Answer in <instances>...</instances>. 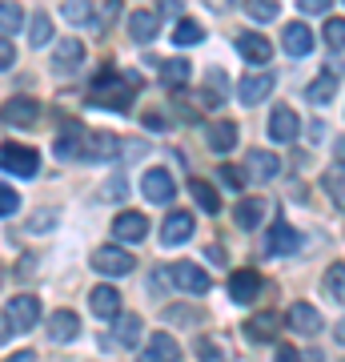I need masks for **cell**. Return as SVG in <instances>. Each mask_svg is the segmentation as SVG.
I'll use <instances>...</instances> for the list:
<instances>
[{
	"label": "cell",
	"instance_id": "db71d44e",
	"mask_svg": "<svg viewBox=\"0 0 345 362\" xmlns=\"http://www.w3.org/2000/svg\"><path fill=\"white\" fill-rule=\"evenodd\" d=\"M113 16H121V0H109V4H104V21H113ZM101 21V25H104Z\"/></svg>",
	"mask_w": 345,
	"mask_h": 362
},
{
	"label": "cell",
	"instance_id": "5bb4252c",
	"mask_svg": "<svg viewBox=\"0 0 345 362\" xmlns=\"http://www.w3.org/2000/svg\"><path fill=\"white\" fill-rule=\"evenodd\" d=\"M257 294H261V274L257 270H233V278H229L233 302H253Z\"/></svg>",
	"mask_w": 345,
	"mask_h": 362
},
{
	"label": "cell",
	"instance_id": "7a4b0ae2",
	"mask_svg": "<svg viewBox=\"0 0 345 362\" xmlns=\"http://www.w3.org/2000/svg\"><path fill=\"white\" fill-rule=\"evenodd\" d=\"M0 169H4V173H16V177H32L40 169V153L28 149V145L4 141L0 145Z\"/></svg>",
	"mask_w": 345,
	"mask_h": 362
},
{
	"label": "cell",
	"instance_id": "6da1fadb",
	"mask_svg": "<svg viewBox=\"0 0 345 362\" xmlns=\"http://www.w3.org/2000/svg\"><path fill=\"white\" fill-rule=\"evenodd\" d=\"M133 93H137V77H116V73H101V77L92 81V89H89V105L125 113L128 105H133Z\"/></svg>",
	"mask_w": 345,
	"mask_h": 362
},
{
	"label": "cell",
	"instance_id": "ee69618b",
	"mask_svg": "<svg viewBox=\"0 0 345 362\" xmlns=\"http://www.w3.org/2000/svg\"><path fill=\"white\" fill-rule=\"evenodd\" d=\"M52 221H56V214H49V209H37V214H32V221H28V230H32V233H44Z\"/></svg>",
	"mask_w": 345,
	"mask_h": 362
},
{
	"label": "cell",
	"instance_id": "f5cc1de1",
	"mask_svg": "<svg viewBox=\"0 0 345 362\" xmlns=\"http://www.w3.org/2000/svg\"><path fill=\"white\" fill-rule=\"evenodd\" d=\"M205 4H209L213 13H229V8H233V4H237V0H205Z\"/></svg>",
	"mask_w": 345,
	"mask_h": 362
},
{
	"label": "cell",
	"instance_id": "4316f807",
	"mask_svg": "<svg viewBox=\"0 0 345 362\" xmlns=\"http://www.w3.org/2000/svg\"><path fill=\"white\" fill-rule=\"evenodd\" d=\"M189 194H193V202H197L205 214H217V209H221V197H217V189H213L209 181L193 177V181H189Z\"/></svg>",
	"mask_w": 345,
	"mask_h": 362
},
{
	"label": "cell",
	"instance_id": "816d5d0a",
	"mask_svg": "<svg viewBox=\"0 0 345 362\" xmlns=\"http://www.w3.org/2000/svg\"><path fill=\"white\" fill-rule=\"evenodd\" d=\"M145 125H149V129H153V133L169 129V125H165V117H161V113H153V117H145Z\"/></svg>",
	"mask_w": 345,
	"mask_h": 362
},
{
	"label": "cell",
	"instance_id": "5b68a950",
	"mask_svg": "<svg viewBox=\"0 0 345 362\" xmlns=\"http://www.w3.org/2000/svg\"><path fill=\"white\" fill-rule=\"evenodd\" d=\"M133 254H125L121 246H101V250H92V270H101L109 274V278H125V274H133Z\"/></svg>",
	"mask_w": 345,
	"mask_h": 362
},
{
	"label": "cell",
	"instance_id": "4dcf8cb0",
	"mask_svg": "<svg viewBox=\"0 0 345 362\" xmlns=\"http://www.w3.org/2000/svg\"><path fill=\"white\" fill-rule=\"evenodd\" d=\"M201 40H205V28L197 21H189V16H181L177 28H173V45L181 49V45H201Z\"/></svg>",
	"mask_w": 345,
	"mask_h": 362
},
{
	"label": "cell",
	"instance_id": "7dc6e473",
	"mask_svg": "<svg viewBox=\"0 0 345 362\" xmlns=\"http://www.w3.org/2000/svg\"><path fill=\"white\" fill-rule=\"evenodd\" d=\"M301 4V13H329L333 0H297Z\"/></svg>",
	"mask_w": 345,
	"mask_h": 362
},
{
	"label": "cell",
	"instance_id": "681fc988",
	"mask_svg": "<svg viewBox=\"0 0 345 362\" xmlns=\"http://www.w3.org/2000/svg\"><path fill=\"white\" fill-rule=\"evenodd\" d=\"M161 13H169V16H177V21H181V13H185V0H161Z\"/></svg>",
	"mask_w": 345,
	"mask_h": 362
},
{
	"label": "cell",
	"instance_id": "8fae6325",
	"mask_svg": "<svg viewBox=\"0 0 345 362\" xmlns=\"http://www.w3.org/2000/svg\"><path fill=\"white\" fill-rule=\"evenodd\" d=\"M193 226H197V221H193V214H185V209H181V214H169V218L161 221V242H165V246H181V242H189Z\"/></svg>",
	"mask_w": 345,
	"mask_h": 362
},
{
	"label": "cell",
	"instance_id": "8992f818",
	"mask_svg": "<svg viewBox=\"0 0 345 362\" xmlns=\"http://www.w3.org/2000/svg\"><path fill=\"white\" fill-rule=\"evenodd\" d=\"M121 153V141H116L113 133H85L80 137V161H113Z\"/></svg>",
	"mask_w": 345,
	"mask_h": 362
},
{
	"label": "cell",
	"instance_id": "d6a6232c",
	"mask_svg": "<svg viewBox=\"0 0 345 362\" xmlns=\"http://www.w3.org/2000/svg\"><path fill=\"white\" fill-rule=\"evenodd\" d=\"M0 28L4 33H20L25 28V8L16 0H0Z\"/></svg>",
	"mask_w": 345,
	"mask_h": 362
},
{
	"label": "cell",
	"instance_id": "52a82bcc",
	"mask_svg": "<svg viewBox=\"0 0 345 362\" xmlns=\"http://www.w3.org/2000/svg\"><path fill=\"white\" fill-rule=\"evenodd\" d=\"M169 278L177 282V290H185V294H197L201 298L205 290H209V274L201 270V266H193V262H177V266H169Z\"/></svg>",
	"mask_w": 345,
	"mask_h": 362
},
{
	"label": "cell",
	"instance_id": "30bf717a",
	"mask_svg": "<svg viewBox=\"0 0 345 362\" xmlns=\"http://www.w3.org/2000/svg\"><path fill=\"white\" fill-rule=\"evenodd\" d=\"M297 133H301V125H297V113L289 109V105H277V109H273V117H269V137H273L277 145H289Z\"/></svg>",
	"mask_w": 345,
	"mask_h": 362
},
{
	"label": "cell",
	"instance_id": "f907efd6",
	"mask_svg": "<svg viewBox=\"0 0 345 362\" xmlns=\"http://www.w3.org/2000/svg\"><path fill=\"white\" fill-rule=\"evenodd\" d=\"M273 362H301V354H297L293 346H277V358Z\"/></svg>",
	"mask_w": 345,
	"mask_h": 362
},
{
	"label": "cell",
	"instance_id": "cb8c5ba5",
	"mask_svg": "<svg viewBox=\"0 0 345 362\" xmlns=\"http://www.w3.org/2000/svg\"><path fill=\"white\" fill-rule=\"evenodd\" d=\"M289 326H293L297 334H317L321 330V314L309 306V302H297L293 310H289Z\"/></svg>",
	"mask_w": 345,
	"mask_h": 362
},
{
	"label": "cell",
	"instance_id": "e575fe53",
	"mask_svg": "<svg viewBox=\"0 0 345 362\" xmlns=\"http://www.w3.org/2000/svg\"><path fill=\"white\" fill-rule=\"evenodd\" d=\"M325 290H329V294L345 306V266H341V262H333L329 270H325Z\"/></svg>",
	"mask_w": 345,
	"mask_h": 362
},
{
	"label": "cell",
	"instance_id": "7c38bea8",
	"mask_svg": "<svg viewBox=\"0 0 345 362\" xmlns=\"http://www.w3.org/2000/svg\"><path fill=\"white\" fill-rule=\"evenodd\" d=\"M113 233H116V242H141L145 233H149V221H145V214H137V209H125V214H116Z\"/></svg>",
	"mask_w": 345,
	"mask_h": 362
},
{
	"label": "cell",
	"instance_id": "44dd1931",
	"mask_svg": "<svg viewBox=\"0 0 345 362\" xmlns=\"http://www.w3.org/2000/svg\"><path fill=\"white\" fill-rule=\"evenodd\" d=\"M128 37L137 40V45H149V40H157V13H149V8H137V13L128 16Z\"/></svg>",
	"mask_w": 345,
	"mask_h": 362
},
{
	"label": "cell",
	"instance_id": "3957f363",
	"mask_svg": "<svg viewBox=\"0 0 345 362\" xmlns=\"http://www.w3.org/2000/svg\"><path fill=\"white\" fill-rule=\"evenodd\" d=\"M4 322H8V330H20V334H28V330L40 322V302H37V294H16V298H8V306H4Z\"/></svg>",
	"mask_w": 345,
	"mask_h": 362
},
{
	"label": "cell",
	"instance_id": "f35d334b",
	"mask_svg": "<svg viewBox=\"0 0 345 362\" xmlns=\"http://www.w3.org/2000/svg\"><path fill=\"white\" fill-rule=\"evenodd\" d=\"M80 137H85L80 129H68L61 141H56V153H61V157H77L80 153Z\"/></svg>",
	"mask_w": 345,
	"mask_h": 362
},
{
	"label": "cell",
	"instance_id": "7bdbcfd3",
	"mask_svg": "<svg viewBox=\"0 0 345 362\" xmlns=\"http://www.w3.org/2000/svg\"><path fill=\"white\" fill-rule=\"evenodd\" d=\"M128 194V185H125V177H121V173H116V177H109V181H104V197H109V202H113V197H116V202H121V197H125Z\"/></svg>",
	"mask_w": 345,
	"mask_h": 362
},
{
	"label": "cell",
	"instance_id": "b9f144b4",
	"mask_svg": "<svg viewBox=\"0 0 345 362\" xmlns=\"http://www.w3.org/2000/svg\"><path fill=\"white\" fill-rule=\"evenodd\" d=\"M197 358L201 362H221V346L209 342V338H201V342H197Z\"/></svg>",
	"mask_w": 345,
	"mask_h": 362
},
{
	"label": "cell",
	"instance_id": "d6986e66",
	"mask_svg": "<svg viewBox=\"0 0 345 362\" xmlns=\"http://www.w3.org/2000/svg\"><path fill=\"white\" fill-rule=\"evenodd\" d=\"M89 306L97 318H116L121 314V294H116V286H97L89 294Z\"/></svg>",
	"mask_w": 345,
	"mask_h": 362
},
{
	"label": "cell",
	"instance_id": "9f6ffc18",
	"mask_svg": "<svg viewBox=\"0 0 345 362\" xmlns=\"http://www.w3.org/2000/svg\"><path fill=\"white\" fill-rule=\"evenodd\" d=\"M8 334H13V330H8V322H4V314H0V342H4Z\"/></svg>",
	"mask_w": 345,
	"mask_h": 362
},
{
	"label": "cell",
	"instance_id": "8d00e7d4",
	"mask_svg": "<svg viewBox=\"0 0 345 362\" xmlns=\"http://www.w3.org/2000/svg\"><path fill=\"white\" fill-rule=\"evenodd\" d=\"M165 318H169L173 326H197V322L205 318V314L197 310V306H169V310H165Z\"/></svg>",
	"mask_w": 345,
	"mask_h": 362
},
{
	"label": "cell",
	"instance_id": "bcb514c9",
	"mask_svg": "<svg viewBox=\"0 0 345 362\" xmlns=\"http://www.w3.org/2000/svg\"><path fill=\"white\" fill-rule=\"evenodd\" d=\"M13 61H16L13 40H8V37H0V73H4V69H13Z\"/></svg>",
	"mask_w": 345,
	"mask_h": 362
},
{
	"label": "cell",
	"instance_id": "484cf974",
	"mask_svg": "<svg viewBox=\"0 0 345 362\" xmlns=\"http://www.w3.org/2000/svg\"><path fill=\"white\" fill-rule=\"evenodd\" d=\"M116 342L125 350H137V342H141V318L137 314H121L116 318Z\"/></svg>",
	"mask_w": 345,
	"mask_h": 362
},
{
	"label": "cell",
	"instance_id": "d590c367",
	"mask_svg": "<svg viewBox=\"0 0 345 362\" xmlns=\"http://www.w3.org/2000/svg\"><path fill=\"white\" fill-rule=\"evenodd\" d=\"M28 40H32L37 49L52 40V21H49V13H37V16H32V28H28Z\"/></svg>",
	"mask_w": 345,
	"mask_h": 362
},
{
	"label": "cell",
	"instance_id": "ac0fdd59",
	"mask_svg": "<svg viewBox=\"0 0 345 362\" xmlns=\"http://www.w3.org/2000/svg\"><path fill=\"white\" fill-rule=\"evenodd\" d=\"M245 165H249V177L253 181H273L282 173V161L273 153H265V149H253V153L245 157Z\"/></svg>",
	"mask_w": 345,
	"mask_h": 362
},
{
	"label": "cell",
	"instance_id": "277c9868",
	"mask_svg": "<svg viewBox=\"0 0 345 362\" xmlns=\"http://www.w3.org/2000/svg\"><path fill=\"white\" fill-rule=\"evenodd\" d=\"M37 117H40V105L32 97H13V101L0 105V121L16 125V129H37Z\"/></svg>",
	"mask_w": 345,
	"mask_h": 362
},
{
	"label": "cell",
	"instance_id": "836d02e7",
	"mask_svg": "<svg viewBox=\"0 0 345 362\" xmlns=\"http://www.w3.org/2000/svg\"><path fill=\"white\" fill-rule=\"evenodd\" d=\"M333 89H337V77H329V73H325V77H317L313 81V85H309V101H317V105H329L333 101Z\"/></svg>",
	"mask_w": 345,
	"mask_h": 362
},
{
	"label": "cell",
	"instance_id": "680465c9",
	"mask_svg": "<svg viewBox=\"0 0 345 362\" xmlns=\"http://www.w3.org/2000/svg\"><path fill=\"white\" fill-rule=\"evenodd\" d=\"M337 342H345V322H337Z\"/></svg>",
	"mask_w": 345,
	"mask_h": 362
},
{
	"label": "cell",
	"instance_id": "d4e9b609",
	"mask_svg": "<svg viewBox=\"0 0 345 362\" xmlns=\"http://www.w3.org/2000/svg\"><path fill=\"white\" fill-rule=\"evenodd\" d=\"M233 218H237V226H241V230H257V226H261V218H265V202H261V197H245V202H237Z\"/></svg>",
	"mask_w": 345,
	"mask_h": 362
},
{
	"label": "cell",
	"instance_id": "c3c4849f",
	"mask_svg": "<svg viewBox=\"0 0 345 362\" xmlns=\"http://www.w3.org/2000/svg\"><path fill=\"white\" fill-rule=\"evenodd\" d=\"M205 262H213V266H225V262H229V254H225L221 246H205Z\"/></svg>",
	"mask_w": 345,
	"mask_h": 362
},
{
	"label": "cell",
	"instance_id": "83f0119b",
	"mask_svg": "<svg viewBox=\"0 0 345 362\" xmlns=\"http://www.w3.org/2000/svg\"><path fill=\"white\" fill-rule=\"evenodd\" d=\"M233 145H237V125H233V121H217V125L209 129V149L229 153Z\"/></svg>",
	"mask_w": 345,
	"mask_h": 362
},
{
	"label": "cell",
	"instance_id": "f546056e",
	"mask_svg": "<svg viewBox=\"0 0 345 362\" xmlns=\"http://www.w3.org/2000/svg\"><path fill=\"white\" fill-rule=\"evenodd\" d=\"M321 185H325L329 202L345 206V165H329V169H325V177H321Z\"/></svg>",
	"mask_w": 345,
	"mask_h": 362
},
{
	"label": "cell",
	"instance_id": "74e56055",
	"mask_svg": "<svg viewBox=\"0 0 345 362\" xmlns=\"http://www.w3.org/2000/svg\"><path fill=\"white\" fill-rule=\"evenodd\" d=\"M245 13L253 21H273L277 16V0H245Z\"/></svg>",
	"mask_w": 345,
	"mask_h": 362
},
{
	"label": "cell",
	"instance_id": "9c48e42d",
	"mask_svg": "<svg viewBox=\"0 0 345 362\" xmlns=\"http://www.w3.org/2000/svg\"><path fill=\"white\" fill-rule=\"evenodd\" d=\"M141 194L149 197L153 206H169V202H173V194H177V185H173V177H169L165 169H145Z\"/></svg>",
	"mask_w": 345,
	"mask_h": 362
},
{
	"label": "cell",
	"instance_id": "4fadbf2b",
	"mask_svg": "<svg viewBox=\"0 0 345 362\" xmlns=\"http://www.w3.org/2000/svg\"><path fill=\"white\" fill-rule=\"evenodd\" d=\"M282 45H285L289 57H309V52H313V33H309L301 21H289L285 33H282Z\"/></svg>",
	"mask_w": 345,
	"mask_h": 362
},
{
	"label": "cell",
	"instance_id": "ffe728a7",
	"mask_svg": "<svg viewBox=\"0 0 345 362\" xmlns=\"http://www.w3.org/2000/svg\"><path fill=\"white\" fill-rule=\"evenodd\" d=\"M237 49H241V57L249 65H265L269 57H273V45H269L261 33H245V37L237 40Z\"/></svg>",
	"mask_w": 345,
	"mask_h": 362
},
{
	"label": "cell",
	"instance_id": "f6af8a7d",
	"mask_svg": "<svg viewBox=\"0 0 345 362\" xmlns=\"http://www.w3.org/2000/svg\"><path fill=\"white\" fill-rule=\"evenodd\" d=\"M16 206H20V197H16V189H8V185H0V218H4V214H13Z\"/></svg>",
	"mask_w": 345,
	"mask_h": 362
},
{
	"label": "cell",
	"instance_id": "e0dca14e",
	"mask_svg": "<svg viewBox=\"0 0 345 362\" xmlns=\"http://www.w3.org/2000/svg\"><path fill=\"white\" fill-rule=\"evenodd\" d=\"M80 334V318L73 310H56L49 318V342H73Z\"/></svg>",
	"mask_w": 345,
	"mask_h": 362
},
{
	"label": "cell",
	"instance_id": "ba28073f",
	"mask_svg": "<svg viewBox=\"0 0 345 362\" xmlns=\"http://www.w3.org/2000/svg\"><path fill=\"white\" fill-rule=\"evenodd\" d=\"M265 250H269V258H285V254H297V250H301V233H297L289 221H277V226L265 233Z\"/></svg>",
	"mask_w": 345,
	"mask_h": 362
},
{
	"label": "cell",
	"instance_id": "7402d4cb",
	"mask_svg": "<svg viewBox=\"0 0 345 362\" xmlns=\"http://www.w3.org/2000/svg\"><path fill=\"white\" fill-rule=\"evenodd\" d=\"M141 362H181V346L169 334H153L149 338V350L141 354Z\"/></svg>",
	"mask_w": 345,
	"mask_h": 362
},
{
	"label": "cell",
	"instance_id": "60d3db41",
	"mask_svg": "<svg viewBox=\"0 0 345 362\" xmlns=\"http://www.w3.org/2000/svg\"><path fill=\"white\" fill-rule=\"evenodd\" d=\"M217 181H221V185H229V189H245V177L233 165H221L217 169Z\"/></svg>",
	"mask_w": 345,
	"mask_h": 362
},
{
	"label": "cell",
	"instance_id": "ab89813d",
	"mask_svg": "<svg viewBox=\"0 0 345 362\" xmlns=\"http://www.w3.org/2000/svg\"><path fill=\"white\" fill-rule=\"evenodd\" d=\"M325 45L329 49H345V21H329L325 25Z\"/></svg>",
	"mask_w": 345,
	"mask_h": 362
},
{
	"label": "cell",
	"instance_id": "2e32d148",
	"mask_svg": "<svg viewBox=\"0 0 345 362\" xmlns=\"http://www.w3.org/2000/svg\"><path fill=\"white\" fill-rule=\"evenodd\" d=\"M80 61H85V45H80V40H61V45L52 49V69H56V73H77Z\"/></svg>",
	"mask_w": 345,
	"mask_h": 362
},
{
	"label": "cell",
	"instance_id": "11a10c76",
	"mask_svg": "<svg viewBox=\"0 0 345 362\" xmlns=\"http://www.w3.org/2000/svg\"><path fill=\"white\" fill-rule=\"evenodd\" d=\"M8 362H37V354H32V350H20V354H13Z\"/></svg>",
	"mask_w": 345,
	"mask_h": 362
},
{
	"label": "cell",
	"instance_id": "9a60e30c",
	"mask_svg": "<svg viewBox=\"0 0 345 362\" xmlns=\"http://www.w3.org/2000/svg\"><path fill=\"white\" fill-rule=\"evenodd\" d=\"M273 73H253V77H245L241 81V89H237V97H241V105H261L273 93Z\"/></svg>",
	"mask_w": 345,
	"mask_h": 362
},
{
	"label": "cell",
	"instance_id": "f1b7e54d",
	"mask_svg": "<svg viewBox=\"0 0 345 362\" xmlns=\"http://www.w3.org/2000/svg\"><path fill=\"white\" fill-rule=\"evenodd\" d=\"M64 21L97 28V8H92V0H64Z\"/></svg>",
	"mask_w": 345,
	"mask_h": 362
},
{
	"label": "cell",
	"instance_id": "1f68e13d",
	"mask_svg": "<svg viewBox=\"0 0 345 362\" xmlns=\"http://www.w3.org/2000/svg\"><path fill=\"white\" fill-rule=\"evenodd\" d=\"M161 77H165V85H173V89H185V81L193 77V65L189 61H161Z\"/></svg>",
	"mask_w": 345,
	"mask_h": 362
},
{
	"label": "cell",
	"instance_id": "6f0895ef",
	"mask_svg": "<svg viewBox=\"0 0 345 362\" xmlns=\"http://www.w3.org/2000/svg\"><path fill=\"white\" fill-rule=\"evenodd\" d=\"M337 157H341L337 165H345V137H337Z\"/></svg>",
	"mask_w": 345,
	"mask_h": 362
},
{
	"label": "cell",
	"instance_id": "603a6c76",
	"mask_svg": "<svg viewBox=\"0 0 345 362\" xmlns=\"http://www.w3.org/2000/svg\"><path fill=\"white\" fill-rule=\"evenodd\" d=\"M277 326H282L277 314H257V318L245 322V338H253V342H273V338H277Z\"/></svg>",
	"mask_w": 345,
	"mask_h": 362
}]
</instances>
